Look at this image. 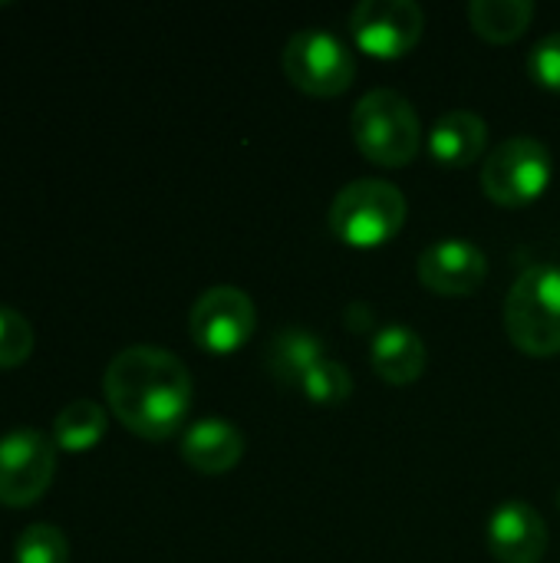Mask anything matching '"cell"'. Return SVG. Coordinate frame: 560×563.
I'll return each instance as SVG.
<instances>
[{
	"label": "cell",
	"mask_w": 560,
	"mask_h": 563,
	"mask_svg": "<svg viewBox=\"0 0 560 563\" xmlns=\"http://www.w3.org/2000/svg\"><path fill=\"white\" fill-rule=\"evenodd\" d=\"M343 320H347V327H350L353 333H366V330L373 327V320H376V310L366 307V303H350Z\"/></svg>",
	"instance_id": "22"
},
{
	"label": "cell",
	"mask_w": 560,
	"mask_h": 563,
	"mask_svg": "<svg viewBox=\"0 0 560 563\" xmlns=\"http://www.w3.org/2000/svg\"><path fill=\"white\" fill-rule=\"evenodd\" d=\"M551 175L554 162L548 145L531 135H515L485 158L482 188L502 208H525L545 195Z\"/></svg>",
	"instance_id": "5"
},
{
	"label": "cell",
	"mask_w": 560,
	"mask_h": 563,
	"mask_svg": "<svg viewBox=\"0 0 560 563\" xmlns=\"http://www.w3.org/2000/svg\"><path fill=\"white\" fill-rule=\"evenodd\" d=\"M406 224V195L386 178H356L330 205V231L350 247H380Z\"/></svg>",
	"instance_id": "4"
},
{
	"label": "cell",
	"mask_w": 560,
	"mask_h": 563,
	"mask_svg": "<svg viewBox=\"0 0 560 563\" xmlns=\"http://www.w3.org/2000/svg\"><path fill=\"white\" fill-rule=\"evenodd\" d=\"M182 459L198 475H228L244 459V432L228 419H198L182 435Z\"/></svg>",
	"instance_id": "12"
},
{
	"label": "cell",
	"mask_w": 560,
	"mask_h": 563,
	"mask_svg": "<svg viewBox=\"0 0 560 563\" xmlns=\"http://www.w3.org/2000/svg\"><path fill=\"white\" fill-rule=\"evenodd\" d=\"M370 363L376 376H383L393 386H409L426 373L429 353L416 330L409 327H383L370 343Z\"/></svg>",
	"instance_id": "14"
},
{
	"label": "cell",
	"mask_w": 560,
	"mask_h": 563,
	"mask_svg": "<svg viewBox=\"0 0 560 563\" xmlns=\"http://www.w3.org/2000/svg\"><path fill=\"white\" fill-rule=\"evenodd\" d=\"M254 327H257V313L251 297L241 287H228V284L208 287L188 313L191 340L215 356H228L241 350L254 336Z\"/></svg>",
	"instance_id": "8"
},
{
	"label": "cell",
	"mask_w": 560,
	"mask_h": 563,
	"mask_svg": "<svg viewBox=\"0 0 560 563\" xmlns=\"http://www.w3.org/2000/svg\"><path fill=\"white\" fill-rule=\"evenodd\" d=\"M112 416L139 439H172L191 409V376L185 363L158 346H129L112 356L102 376Z\"/></svg>",
	"instance_id": "1"
},
{
	"label": "cell",
	"mask_w": 560,
	"mask_h": 563,
	"mask_svg": "<svg viewBox=\"0 0 560 563\" xmlns=\"http://www.w3.org/2000/svg\"><path fill=\"white\" fill-rule=\"evenodd\" d=\"M426 30V13L416 0H363L350 16L356 46L380 59L406 56Z\"/></svg>",
	"instance_id": "9"
},
{
	"label": "cell",
	"mask_w": 560,
	"mask_h": 563,
	"mask_svg": "<svg viewBox=\"0 0 560 563\" xmlns=\"http://www.w3.org/2000/svg\"><path fill=\"white\" fill-rule=\"evenodd\" d=\"M33 353V327L13 307H0V369H17Z\"/></svg>",
	"instance_id": "20"
},
{
	"label": "cell",
	"mask_w": 560,
	"mask_h": 563,
	"mask_svg": "<svg viewBox=\"0 0 560 563\" xmlns=\"http://www.w3.org/2000/svg\"><path fill=\"white\" fill-rule=\"evenodd\" d=\"M323 340L307 333V330H297V327H287L281 330L267 350H264V369L267 376L281 386V389H300V383L307 379V373L323 360Z\"/></svg>",
	"instance_id": "15"
},
{
	"label": "cell",
	"mask_w": 560,
	"mask_h": 563,
	"mask_svg": "<svg viewBox=\"0 0 560 563\" xmlns=\"http://www.w3.org/2000/svg\"><path fill=\"white\" fill-rule=\"evenodd\" d=\"M485 277H488V257L472 241L446 238L419 254V280L426 290L439 297L475 294L485 284Z\"/></svg>",
	"instance_id": "10"
},
{
	"label": "cell",
	"mask_w": 560,
	"mask_h": 563,
	"mask_svg": "<svg viewBox=\"0 0 560 563\" xmlns=\"http://www.w3.org/2000/svg\"><path fill=\"white\" fill-rule=\"evenodd\" d=\"M558 505H560V492H558Z\"/></svg>",
	"instance_id": "23"
},
{
	"label": "cell",
	"mask_w": 560,
	"mask_h": 563,
	"mask_svg": "<svg viewBox=\"0 0 560 563\" xmlns=\"http://www.w3.org/2000/svg\"><path fill=\"white\" fill-rule=\"evenodd\" d=\"M360 152L383 168L409 165L422 148V122L413 102L396 89L366 92L350 119Z\"/></svg>",
	"instance_id": "2"
},
{
	"label": "cell",
	"mask_w": 560,
	"mask_h": 563,
	"mask_svg": "<svg viewBox=\"0 0 560 563\" xmlns=\"http://www.w3.org/2000/svg\"><path fill=\"white\" fill-rule=\"evenodd\" d=\"M488 551L498 563H541L548 554V525L521 498L505 501L488 521Z\"/></svg>",
	"instance_id": "11"
},
{
	"label": "cell",
	"mask_w": 560,
	"mask_h": 563,
	"mask_svg": "<svg viewBox=\"0 0 560 563\" xmlns=\"http://www.w3.org/2000/svg\"><path fill=\"white\" fill-rule=\"evenodd\" d=\"M528 73L538 86L560 92V30L558 33H548L541 36L535 46H531V56H528Z\"/></svg>",
	"instance_id": "21"
},
{
	"label": "cell",
	"mask_w": 560,
	"mask_h": 563,
	"mask_svg": "<svg viewBox=\"0 0 560 563\" xmlns=\"http://www.w3.org/2000/svg\"><path fill=\"white\" fill-rule=\"evenodd\" d=\"M535 20L531 0H472L469 23L488 43H512L518 40Z\"/></svg>",
	"instance_id": "16"
},
{
	"label": "cell",
	"mask_w": 560,
	"mask_h": 563,
	"mask_svg": "<svg viewBox=\"0 0 560 563\" xmlns=\"http://www.w3.org/2000/svg\"><path fill=\"white\" fill-rule=\"evenodd\" d=\"M109 429V416L99 402L92 399H76L66 409H59L53 422V445L63 452H89Z\"/></svg>",
	"instance_id": "17"
},
{
	"label": "cell",
	"mask_w": 560,
	"mask_h": 563,
	"mask_svg": "<svg viewBox=\"0 0 560 563\" xmlns=\"http://www.w3.org/2000/svg\"><path fill=\"white\" fill-rule=\"evenodd\" d=\"M17 563H69V541L53 525H30L13 544Z\"/></svg>",
	"instance_id": "19"
},
{
	"label": "cell",
	"mask_w": 560,
	"mask_h": 563,
	"mask_svg": "<svg viewBox=\"0 0 560 563\" xmlns=\"http://www.w3.org/2000/svg\"><path fill=\"white\" fill-rule=\"evenodd\" d=\"M284 73L307 96H340L353 86L356 59L350 46L330 30H300L284 46Z\"/></svg>",
	"instance_id": "6"
},
{
	"label": "cell",
	"mask_w": 560,
	"mask_h": 563,
	"mask_svg": "<svg viewBox=\"0 0 560 563\" xmlns=\"http://www.w3.org/2000/svg\"><path fill=\"white\" fill-rule=\"evenodd\" d=\"M300 393L317 402V406H343L350 396H353V376L347 373L343 363L323 356L310 373L307 379L300 383Z\"/></svg>",
	"instance_id": "18"
},
{
	"label": "cell",
	"mask_w": 560,
	"mask_h": 563,
	"mask_svg": "<svg viewBox=\"0 0 560 563\" xmlns=\"http://www.w3.org/2000/svg\"><path fill=\"white\" fill-rule=\"evenodd\" d=\"M56 472V445L36 429H13L0 439V505H36Z\"/></svg>",
	"instance_id": "7"
},
{
	"label": "cell",
	"mask_w": 560,
	"mask_h": 563,
	"mask_svg": "<svg viewBox=\"0 0 560 563\" xmlns=\"http://www.w3.org/2000/svg\"><path fill=\"white\" fill-rule=\"evenodd\" d=\"M505 333L528 356L560 353V264H535L512 284Z\"/></svg>",
	"instance_id": "3"
},
{
	"label": "cell",
	"mask_w": 560,
	"mask_h": 563,
	"mask_svg": "<svg viewBox=\"0 0 560 563\" xmlns=\"http://www.w3.org/2000/svg\"><path fill=\"white\" fill-rule=\"evenodd\" d=\"M488 125L472 109H452L429 129V152L446 168H469L485 155Z\"/></svg>",
	"instance_id": "13"
}]
</instances>
